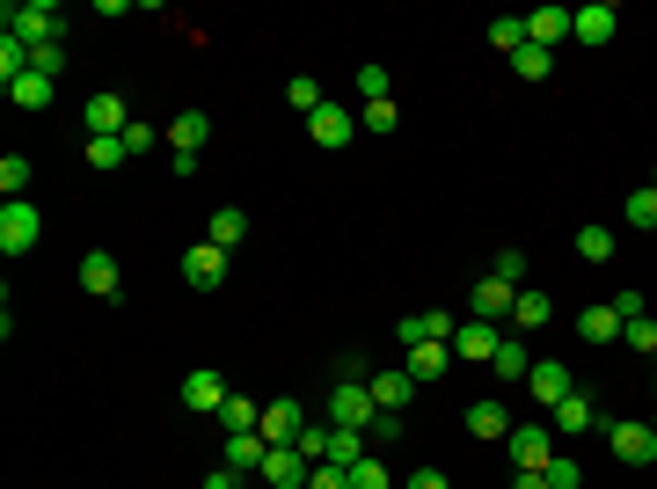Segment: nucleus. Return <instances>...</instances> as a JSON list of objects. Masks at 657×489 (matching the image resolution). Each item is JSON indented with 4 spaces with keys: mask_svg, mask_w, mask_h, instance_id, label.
Returning <instances> with one entry per match:
<instances>
[{
    "mask_svg": "<svg viewBox=\"0 0 657 489\" xmlns=\"http://www.w3.org/2000/svg\"><path fill=\"white\" fill-rule=\"evenodd\" d=\"M0 23H8V37H23V45L37 51V45H59V37H66V8H51V0H23V8H8Z\"/></svg>",
    "mask_w": 657,
    "mask_h": 489,
    "instance_id": "nucleus-1",
    "label": "nucleus"
},
{
    "mask_svg": "<svg viewBox=\"0 0 657 489\" xmlns=\"http://www.w3.org/2000/svg\"><path fill=\"white\" fill-rule=\"evenodd\" d=\"M511 475H548V461H556V424H511Z\"/></svg>",
    "mask_w": 657,
    "mask_h": 489,
    "instance_id": "nucleus-2",
    "label": "nucleus"
},
{
    "mask_svg": "<svg viewBox=\"0 0 657 489\" xmlns=\"http://www.w3.org/2000/svg\"><path fill=\"white\" fill-rule=\"evenodd\" d=\"M373 416H380V402H373L365 380H337V388H329V424H337V431H373Z\"/></svg>",
    "mask_w": 657,
    "mask_h": 489,
    "instance_id": "nucleus-3",
    "label": "nucleus"
},
{
    "mask_svg": "<svg viewBox=\"0 0 657 489\" xmlns=\"http://www.w3.org/2000/svg\"><path fill=\"white\" fill-rule=\"evenodd\" d=\"M37 234H45L37 205H29V197H8V205H0V256H29Z\"/></svg>",
    "mask_w": 657,
    "mask_h": 489,
    "instance_id": "nucleus-4",
    "label": "nucleus"
},
{
    "mask_svg": "<svg viewBox=\"0 0 657 489\" xmlns=\"http://www.w3.org/2000/svg\"><path fill=\"white\" fill-rule=\"evenodd\" d=\"M621 467H657V424H599Z\"/></svg>",
    "mask_w": 657,
    "mask_h": 489,
    "instance_id": "nucleus-5",
    "label": "nucleus"
},
{
    "mask_svg": "<svg viewBox=\"0 0 657 489\" xmlns=\"http://www.w3.org/2000/svg\"><path fill=\"white\" fill-rule=\"evenodd\" d=\"M307 139H315L321 154H343V147H351V139H358V118H351L343 102H321L315 118H307Z\"/></svg>",
    "mask_w": 657,
    "mask_h": 489,
    "instance_id": "nucleus-6",
    "label": "nucleus"
},
{
    "mask_svg": "<svg viewBox=\"0 0 657 489\" xmlns=\"http://www.w3.org/2000/svg\"><path fill=\"white\" fill-rule=\"evenodd\" d=\"M81 124H88V139H124L132 132V110H124V96H88V110H81Z\"/></svg>",
    "mask_w": 657,
    "mask_h": 489,
    "instance_id": "nucleus-7",
    "label": "nucleus"
},
{
    "mask_svg": "<svg viewBox=\"0 0 657 489\" xmlns=\"http://www.w3.org/2000/svg\"><path fill=\"white\" fill-rule=\"evenodd\" d=\"M613 29H621V8H607V0H592V8H570V37L577 45H613Z\"/></svg>",
    "mask_w": 657,
    "mask_h": 489,
    "instance_id": "nucleus-8",
    "label": "nucleus"
},
{
    "mask_svg": "<svg viewBox=\"0 0 657 489\" xmlns=\"http://www.w3.org/2000/svg\"><path fill=\"white\" fill-rule=\"evenodd\" d=\"M264 461H270V439H264V431H227L219 467H234V475H264Z\"/></svg>",
    "mask_w": 657,
    "mask_h": 489,
    "instance_id": "nucleus-9",
    "label": "nucleus"
},
{
    "mask_svg": "<svg viewBox=\"0 0 657 489\" xmlns=\"http://www.w3.org/2000/svg\"><path fill=\"white\" fill-rule=\"evenodd\" d=\"M183 278H191V293H219V285H227V248L197 242L191 256H183Z\"/></svg>",
    "mask_w": 657,
    "mask_h": 489,
    "instance_id": "nucleus-10",
    "label": "nucleus"
},
{
    "mask_svg": "<svg viewBox=\"0 0 657 489\" xmlns=\"http://www.w3.org/2000/svg\"><path fill=\"white\" fill-rule=\"evenodd\" d=\"M81 293H88V299H118L124 293V270H118V256H110V248L81 256Z\"/></svg>",
    "mask_w": 657,
    "mask_h": 489,
    "instance_id": "nucleus-11",
    "label": "nucleus"
},
{
    "mask_svg": "<svg viewBox=\"0 0 657 489\" xmlns=\"http://www.w3.org/2000/svg\"><path fill=\"white\" fill-rule=\"evenodd\" d=\"M497 321H461V329H453V358H467V366H489V358H497Z\"/></svg>",
    "mask_w": 657,
    "mask_h": 489,
    "instance_id": "nucleus-12",
    "label": "nucleus"
},
{
    "mask_svg": "<svg viewBox=\"0 0 657 489\" xmlns=\"http://www.w3.org/2000/svg\"><path fill=\"white\" fill-rule=\"evenodd\" d=\"M526 388H534V402H540V409H556V402H570V394H577V380H570V366L540 358V366L526 372Z\"/></svg>",
    "mask_w": 657,
    "mask_h": 489,
    "instance_id": "nucleus-13",
    "label": "nucleus"
},
{
    "mask_svg": "<svg viewBox=\"0 0 657 489\" xmlns=\"http://www.w3.org/2000/svg\"><path fill=\"white\" fill-rule=\"evenodd\" d=\"M300 431H307V409H300V402H264V439L270 445H300Z\"/></svg>",
    "mask_w": 657,
    "mask_h": 489,
    "instance_id": "nucleus-14",
    "label": "nucleus"
},
{
    "mask_svg": "<svg viewBox=\"0 0 657 489\" xmlns=\"http://www.w3.org/2000/svg\"><path fill=\"white\" fill-rule=\"evenodd\" d=\"M183 409L191 416H219L227 409V380H219V372H191V380H183Z\"/></svg>",
    "mask_w": 657,
    "mask_h": 489,
    "instance_id": "nucleus-15",
    "label": "nucleus"
},
{
    "mask_svg": "<svg viewBox=\"0 0 657 489\" xmlns=\"http://www.w3.org/2000/svg\"><path fill=\"white\" fill-rule=\"evenodd\" d=\"M489 372H497L504 388H526V372H534V351H526V337H504V343H497Z\"/></svg>",
    "mask_w": 657,
    "mask_h": 489,
    "instance_id": "nucleus-16",
    "label": "nucleus"
},
{
    "mask_svg": "<svg viewBox=\"0 0 657 489\" xmlns=\"http://www.w3.org/2000/svg\"><path fill=\"white\" fill-rule=\"evenodd\" d=\"M511 299H519V285L511 278H475V321H497V315H511Z\"/></svg>",
    "mask_w": 657,
    "mask_h": 489,
    "instance_id": "nucleus-17",
    "label": "nucleus"
},
{
    "mask_svg": "<svg viewBox=\"0 0 657 489\" xmlns=\"http://www.w3.org/2000/svg\"><path fill=\"white\" fill-rule=\"evenodd\" d=\"M264 482H270V489H307V461H300L292 445H270V461H264Z\"/></svg>",
    "mask_w": 657,
    "mask_h": 489,
    "instance_id": "nucleus-18",
    "label": "nucleus"
},
{
    "mask_svg": "<svg viewBox=\"0 0 657 489\" xmlns=\"http://www.w3.org/2000/svg\"><path fill=\"white\" fill-rule=\"evenodd\" d=\"M548 315H556L548 293H540V285H519V299H511V329H519V337H526V329H548Z\"/></svg>",
    "mask_w": 657,
    "mask_h": 489,
    "instance_id": "nucleus-19",
    "label": "nucleus"
},
{
    "mask_svg": "<svg viewBox=\"0 0 657 489\" xmlns=\"http://www.w3.org/2000/svg\"><path fill=\"white\" fill-rule=\"evenodd\" d=\"M205 242H219L227 256H234V248L248 242V212H242V205H219V212H212V227H205Z\"/></svg>",
    "mask_w": 657,
    "mask_h": 489,
    "instance_id": "nucleus-20",
    "label": "nucleus"
},
{
    "mask_svg": "<svg viewBox=\"0 0 657 489\" xmlns=\"http://www.w3.org/2000/svg\"><path fill=\"white\" fill-rule=\"evenodd\" d=\"M562 37H570V8H540V15H526V45L556 51Z\"/></svg>",
    "mask_w": 657,
    "mask_h": 489,
    "instance_id": "nucleus-21",
    "label": "nucleus"
},
{
    "mask_svg": "<svg viewBox=\"0 0 657 489\" xmlns=\"http://www.w3.org/2000/svg\"><path fill=\"white\" fill-rule=\"evenodd\" d=\"M577 337L592 343V351H599V343H621V315H613V299H607V307H584V315H577Z\"/></svg>",
    "mask_w": 657,
    "mask_h": 489,
    "instance_id": "nucleus-22",
    "label": "nucleus"
},
{
    "mask_svg": "<svg viewBox=\"0 0 657 489\" xmlns=\"http://www.w3.org/2000/svg\"><path fill=\"white\" fill-rule=\"evenodd\" d=\"M365 388H373V402H380V409H410V394H416V380L410 372H373V380H365Z\"/></svg>",
    "mask_w": 657,
    "mask_h": 489,
    "instance_id": "nucleus-23",
    "label": "nucleus"
},
{
    "mask_svg": "<svg viewBox=\"0 0 657 489\" xmlns=\"http://www.w3.org/2000/svg\"><path fill=\"white\" fill-rule=\"evenodd\" d=\"M446 366H453V343H416V351H410V366H402V372H410L416 388H424V380H438Z\"/></svg>",
    "mask_w": 657,
    "mask_h": 489,
    "instance_id": "nucleus-24",
    "label": "nucleus"
},
{
    "mask_svg": "<svg viewBox=\"0 0 657 489\" xmlns=\"http://www.w3.org/2000/svg\"><path fill=\"white\" fill-rule=\"evenodd\" d=\"M467 431H475V439H511V409L504 402H475V409H467Z\"/></svg>",
    "mask_w": 657,
    "mask_h": 489,
    "instance_id": "nucleus-25",
    "label": "nucleus"
},
{
    "mask_svg": "<svg viewBox=\"0 0 657 489\" xmlns=\"http://www.w3.org/2000/svg\"><path fill=\"white\" fill-rule=\"evenodd\" d=\"M205 139H212V118H205V110H183V118L169 124V147L175 154H197Z\"/></svg>",
    "mask_w": 657,
    "mask_h": 489,
    "instance_id": "nucleus-26",
    "label": "nucleus"
},
{
    "mask_svg": "<svg viewBox=\"0 0 657 489\" xmlns=\"http://www.w3.org/2000/svg\"><path fill=\"white\" fill-rule=\"evenodd\" d=\"M548 424H556V431H592V424H599V409H592V394H570V402H556V409H548Z\"/></svg>",
    "mask_w": 657,
    "mask_h": 489,
    "instance_id": "nucleus-27",
    "label": "nucleus"
},
{
    "mask_svg": "<svg viewBox=\"0 0 657 489\" xmlns=\"http://www.w3.org/2000/svg\"><path fill=\"white\" fill-rule=\"evenodd\" d=\"M621 220H629L635 234H657V191H650V183H643V191H629V197H621Z\"/></svg>",
    "mask_w": 657,
    "mask_h": 489,
    "instance_id": "nucleus-28",
    "label": "nucleus"
},
{
    "mask_svg": "<svg viewBox=\"0 0 657 489\" xmlns=\"http://www.w3.org/2000/svg\"><path fill=\"white\" fill-rule=\"evenodd\" d=\"M8 102H15V110H51V81H45V74L8 81Z\"/></svg>",
    "mask_w": 657,
    "mask_h": 489,
    "instance_id": "nucleus-29",
    "label": "nucleus"
},
{
    "mask_svg": "<svg viewBox=\"0 0 657 489\" xmlns=\"http://www.w3.org/2000/svg\"><path fill=\"white\" fill-rule=\"evenodd\" d=\"M511 74H519V81H548V74H556V51L519 45V51H511Z\"/></svg>",
    "mask_w": 657,
    "mask_h": 489,
    "instance_id": "nucleus-30",
    "label": "nucleus"
},
{
    "mask_svg": "<svg viewBox=\"0 0 657 489\" xmlns=\"http://www.w3.org/2000/svg\"><path fill=\"white\" fill-rule=\"evenodd\" d=\"M577 256L584 264H613V227H599V220L577 227Z\"/></svg>",
    "mask_w": 657,
    "mask_h": 489,
    "instance_id": "nucleus-31",
    "label": "nucleus"
},
{
    "mask_svg": "<svg viewBox=\"0 0 657 489\" xmlns=\"http://www.w3.org/2000/svg\"><path fill=\"white\" fill-rule=\"evenodd\" d=\"M219 424H227V431H264V402H242V394H227Z\"/></svg>",
    "mask_w": 657,
    "mask_h": 489,
    "instance_id": "nucleus-32",
    "label": "nucleus"
},
{
    "mask_svg": "<svg viewBox=\"0 0 657 489\" xmlns=\"http://www.w3.org/2000/svg\"><path fill=\"white\" fill-rule=\"evenodd\" d=\"M285 102L300 110V118H315V110H321L329 96H321V81H315V74H300V81H285Z\"/></svg>",
    "mask_w": 657,
    "mask_h": 489,
    "instance_id": "nucleus-33",
    "label": "nucleus"
},
{
    "mask_svg": "<svg viewBox=\"0 0 657 489\" xmlns=\"http://www.w3.org/2000/svg\"><path fill=\"white\" fill-rule=\"evenodd\" d=\"M365 461V431H329V467H358Z\"/></svg>",
    "mask_w": 657,
    "mask_h": 489,
    "instance_id": "nucleus-34",
    "label": "nucleus"
},
{
    "mask_svg": "<svg viewBox=\"0 0 657 489\" xmlns=\"http://www.w3.org/2000/svg\"><path fill=\"white\" fill-rule=\"evenodd\" d=\"M351 489H394V475H388V461L380 453H365L358 467H351Z\"/></svg>",
    "mask_w": 657,
    "mask_h": 489,
    "instance_id": "nucleus-35",
    "label": "nucleus"
},
{
    "mask_svg": "<svg viewBox=\"0 0 657 489\" xmlns=\"http://www.w3.org/2000/svg\"><path fill=\"white\" fill-rule=\"evenodd\" d=\"M621 343H629V351H643V358H657V321H650V315L621 321Z\"/></svg>",
    "mask_w": 657,
    "mask_h": 489,
    "instance_id": "nucleus-36",
    "label": "nucleus"
},
{
    "mask_svg": "<svg viewBox=\"0 0 657 489\" xmlns=\"http://www.w3.org/2000/svg\"><path fill=\"white\" fill-rule=\"evenodd\" d=\"M29 74V45L23 37H0V81H23Z\"/></svg>",
    "mask_w": 657,
    "mask_h": 489,
    "instance_id": "nucleus-37",
    "label": "nucleus"
},
{
    "mask_svg": "<svg viewBox=\"0 0 657 489\" xmlns=\"http://www.w3.org/2000/svg\"><path fill=\"white\" fill-rule=\"evenodd\" d=\"M489 45H497V51L511 59V51L526 45V15H504V23H489Z\"/></svg>",
    "mask_w": 657,
    "mask_h": 489,
    "instance_id": "nucleus-38",
    "label": "nucleus"
},
{
    "mask_svg": "<svg viewBox=\"0 0 657 489\" xmlns=\"http://www.w3.org/2000/svg\"><path fill=\"white\" fill-rule=\"evenodd\" d=\"M124 161H132L124 139H88V169H124Z\"/></svg>",
    "mask_w": 657,
    "mask_h": 489,
    "instance_id": "nucleus-39",
    "label": "nucleus"
},
{
    "mask_svg": "<svg viewBox=\"0 0 657 489\" xmlns=\"http://www.w3.org/2000/svg\"><path fill=\"white\" fill-rule=\"evenodd\" d=\"M29 74L59 81V74H66V45H37V51H29Z\"/></svg>",
    "mask_w": 657,
    "mask_h": 489,
    "instance_id": "nucleus-40",
    "label": "nucleus"
},
{
    "mask_svg": "<svg viewBox=\"0 0 657 489\" xmlns=\"http://www.w3.org/2000/svg\"><path fill=\"white\" fill-rule=\"evenodd\" d=\"M388 66H358V102H388Z\"/></svg>",
    "mask_w": 657,
    "mask_h": 489,
    "instance_id": "nucleus-41",
    "label": "nucleus"
},
{
    "mask_svg": "<svg viewBox=\"0 0 657 489\" xmlns=\"http://www.w3.org/2000/svg\"><path fill=\"white\" fill-rule=\"evenodd\" d=\"M489 270H497V278H511V285H526V248H497V256H489Z\"/></svg>",
    "mask_w": 657,
    "mask_h": 489,
    "instance_id": "nucleus-42",
    "label": "nucleus"
},
{
    "mask_svg": "<svg viewBox=\"0 0 657 489\" xmlns=\"http://www.w3.org/2000/svg\"><path fill=\"white\" fill-rule=\"evenodd\" d=\"M124 147H132V154H154V147H169V132H154L146 118H132V132H124Z\"/></svg>",
    "mask_w": 657,
    "mask_h": 489,
    "instance_id": "nucleus-43",
    "label": "nucleus"
},
{
    "mask_svg": "<svg viewBox=\"0 0 657 489\" xmlns=\"http://www.w3.org/2000/svg\"><path fill=\"white\" fill-rule=\"evenodd\" d=\"M365 439H373V445H394V439H410V424H402L394 409H380V416H373V431H365Z\"/></svg>",
    "mask_w": 657,
    "mask_h": 489,
    "instance_id": "nucleus-44",
    "label": "nucleus"
},
{
    "mask_svg": "<svg viewBox=\"0 0 657 489\" xmlns=\"http://www.w3.org/2000/svg\"><path fill=\"white\" fill-rule=\"evenodd\" d=\"M0 191H8V197L29 191V161H23V154H8V161H0Z\"/></svg>",
    "mask_w": 657,
    "mask_h": 489,
    "instance_id": "nucleus-45",
    "label": "nucleus"
},
{
    "mask_svg": "<svg viewBox=\"0 0 657 489\" xmlns=\"http://www.w3.org/2000/svg\"><path fill=\"white\" fill-rule=\"evenodd\" d=\"M307 489H351V467H307Z\"/></svg>",
    "mask_w": 657,
    "mask_h": 489,
    "instance_id": "nucleus-46",
    "label": "nucleus"
},
{
    "mask_svg": "<svg viewBox=\"0 0 657 489\" xmlns=\"http://www.w3.org/2000/svg\"><path fill=\"white\" fill-rule=\"evenodd\" d=\"M584 482V467L577 461H562V453H556V461H548V489H577Z\"/></svg>",
    "mask_w": 657,
    "mask_h": 489,
    "instance_id": "nucleus-47",
    "label": "nucleus"
},
{
    "mask_svg": "<svg viewBox=\"0 0 657 489\" xmlns=\"http://www.w3.org/2000/svg\"><path fill=\"white\" fill-rule=\"evenodd\" d=\"M365 132H394V102H365Z\"/></svg>",
    "mask_w": 657,
    "mask_h": 489,
    "instance_id": "nucleus-48",
    "label": "nucleus"
},
{
    "mask_svg": "<svg viewBox=\"0 0 657 489\" xmlns=\"http://www.w3.org/2000/svg\"><path fill=\"white\" fill-rule=\"evenodd\" d=\"M394 337H402V351H416V343H424V315H402L394 321Z\"/></svg>",
    "mask_w": 657,
    "mask_h": 489,
    "instance_id": "nucleus-49",
    "label": "nucleus"
},
{
    "mask_svg": "<svg viewBox=\"0 0 657 489\" xmlns=\"http://www.w3.org/2000/svg\"><path fill=\"white\" fill-rule=\"evenodd\" d=\"M205 489H248V475H234V467H212V475H205Z\"/></svg>",
    "mask_w": 657,
    "mask_h": 489,
    "instance_id": "nucleus-50",
    "label": "nucleus"
},
{
    "mask_svg": "<svg viewBox=\"0 0 657 489\" xmlns=\"http://www.w3.org/2000/svg\"><path fill=\"white\" fill-rule=\"evenodd\" d=\"M402 489H453V482H446L438 467H416V475H410V482H402Z\"/></svg>",
    "mask_w": 657,
    "mask_h": 489,
    "instance_id": "nucleus-51",
    "label": "nucleus"
},
{
    "mask_svg": "<svg viewBox=\"0 0 657 489\" xmlns=\"http://www.w3.org/2000/svg\"><path fill=\"white\" fill-rule=\"evenodd\" d=\"M511 489H548V475H511Z\"/></svg>",
    "mask_w": 657,
    "mask_h": 489,
    "instance_id": "nucleus-52",
    "label": "nucleus"
},
{
    "mask_svg": "<svg viewBox=\"0 0 657 489\" xmlns=\"http://www.w3.org/2000/svg\"><path fill=\"white\" fill-rule=\"evenodd\" d=\"M650 191H657V175H650Z\"/></svg>",
    "mask_w": 657,
    "mask_h": 489,
    "instance_id": "nucleus-53",
    "label": "nucleus"
},
{
    "mask_svg": "<svg viewBox=\"0 0 657 489\" xmlns=\"http://www.w3.org/2000/svg\"><path fill=\"white\" fill-rule=\"evenodd\" d=\"M650 424H657V416H650Z\"/></svg>",
    "mask_w": 657,
    "mask_h": 489,
    "instance_id": "nucleus-54",
    "label": "nucleus"
}]
</instances>
